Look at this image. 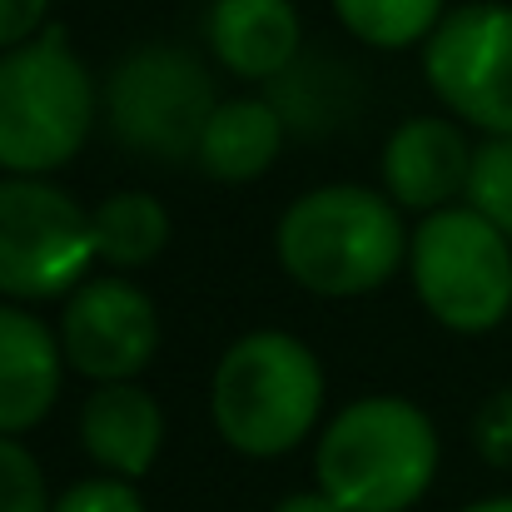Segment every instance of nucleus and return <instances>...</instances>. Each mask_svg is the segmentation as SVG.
I'll use <instances>...</instances> for the list:
<instances>
[{"mask_svg":"<svg viewBox=\"0 0 512 512\" xmlns=\"http://www.w3.org/2000/svg\"><path fill=\"white\" fill-rule=\"evenodd\" d=\"M100 85L60 30L0 55V174L50 179L95 130Z\"/></svg>","mask_w":512,"mask_h":512,"instance_id":"obj_4","label":"nucleus"},{"mask_svg":"<svg viewBox=\"0 0 512 512\" xmlns=\"http://www.w3.org/2000/svg\"><path fill=\"white\" fill-rule=\"evenodd\" d=\"M90 209L55 179L0 174V299H70L95 264Z\"/></svg>","mask_w":512,"mask_h":512,"instance_id":"obj_7","label":"nucleus"},{"mask_svg":"<svg viewBox=\"0 0 512 512\" xmlns=\"http://www.w3.org/2000/svg\"><path fill=\"white\" fill-rule=\"evenodd\" d=\"M329 5L343 30L368 50L428 45V35L448 15V0H329Z\"/></svg>","mask_w":512,"mask_h":512,"instance_id":"obj_17","label":"nucleus"},{"mask_svg":"<svg viewBox=\"0 0 512 512\" xmlns=\"http://www.w3.org/2000/svg\"><path fill=\"white\" fill-rule=\"evenodd\" d=\"M473 448L498 473H512V383L488 393L483 408L473 413Z\"/></svg>","mask_w":512,"mask_h":512,"instance_id":"obj_20","label":"nucleus"},{"mask_svg":"<svg viewBox=\"0 0 512 512\" xmlns=\"http://www.w3.org/2000/svg\"><path fill=\"white\" fill-rule=\"evenodd\" d=\"M423 80L433 100L483 130V140L512 135V5L468 0L443 15L423 45Z\"/></svg>","mask_w":512,"mask_h":512,"instance_id":"obj_8","label":"nucleus"},{"mask_svg":"<svg viewBox=\"0 0 512 512\" xmlns=\"http://www.w3.org/2000/svg\"><path fill=\"white\" fill-rule=\"evenodd\" d=\"M353 75L339 60H309L299 55L274 85H264V95L279 105L289 135H324L348 115V90Z\"/></svg>","mask_w":512,"mask_h":512,"instance_id":"obj_16","label":"nucleus"},{"mask_svg":"<svg viewBox=\"0 0 512 512\" xmlns=\"http://www.w3.org/2000/svg\"><path fill=\"white\" fill-rule=\"evenodd\" d=\"M219 100L224 95L214 90L209 65L194 50L160 45V40L130 50L100 90L110 135L125 150L145 160H170V165L199 155V135Z\"/></svg>","mask_w":512,"mask_h":512,"instance_id":"obj_6","label":"nucleus"},{"mask_svg":"<svg viewBox=\"0 0 512 512\" xmlns=\"http://www.w3.org/2000/svg\"><path fill=\"white\" fill-rule=\"evenodd\" d=\"M408 279L433 324L483 339L512 314V239L473 204H448L413 224Z\"/></svg>","mask_w":512,"mask_h":512,"instance_id":"obj_5","label":"nucleus"},{"mask_svg":"<svg viewBox=\"0 0 512 512\" xmlns=\"http://www.w3.org/2000/svg\"><path fill=\"white\" fill-rule=\"evenodd\" d=\"M50 488L20 438H0V512H50Z\"/></svg>","mask_w":512,"mask_h":512,"instance_id":"obj_19","label":"nucleus"},{"mask_svg":"<svg viewBox=\"0 0 512 512\" xmlns=\"http://www.w3.org/2000/svg\"><path fill=\"white\" fill-rule=\"evenodd\" d=\"M269 512H343L329 493H319V488H309V493H289V498H279Z\"/></svg>","mask_w":512,"mask_h":512,"instance_id":"obj_23","label":"nucleus"},{"mask_svg":"<svg viewBox=\"0 0 512 512\" xmlns=\"http://www.w3.org/2000/svg\"><path fill=\"white\" fill-rule=\"evenodd\" d=\"M60 353L65 368L90 383H135L165 339L155 299L125 274H90L60 304Z\"/></svg>","mask_w":512,"mask_h":512,"instance_id":"obj_9","label":"nucleus"},{"mask_svg":"<svg viewBox=\"0 0 512 512\" xmlns=\"http://www.w3.org/2000/svg\"><path fill=\"white\" fill-rule=\"evenodd\" d=\"M50 512H145V498L135 493V483L125 478H85V483H70Z\"/></svg>","mask_w":512,"mask_h":512,"instance_id":"obj_21","label":"nucleus"},{"mask_svg":"<svg viewBox=\"0 0 512 512\" xmlns=\"http://www.w3.org/2000/svg\"><path fill=\"white\" fill-rule=\"evenodd\" d=\"M289 125L269 95H224L199 135L194 165L219 184H254L279 165Z\"/></svg>","mask_w":512,"mask_h":512,"instance_id":"obj_14","label":"nucleus"},{"mask_svg":"<svg viewBox=\"0 0 512 512\" xmlns=\"http://www.w3.org/2000/svg\"><path fill=\"white\" fill-rule=\"evenodd\" d=\"M50 20V0H0V55L35 40Z\"/></svg>","mask_w":512,"mask_h":512,"instance_id":"obj_22","label":"nucleus"},{"mask_svg":"<svg viewBox=\"0 0 512 512\" xmlns=\"http://www.w3.org/2000/svg\"><path fill=\"white\" fill-rule=\"evenodd\" d=\"M443 463L433 418L403 393L343 403L314 443V483L343 512H408Z\"/></svg>","mask_w":512,"mask_h":512,"instance_id":"obj_2","label":"nucleus"},{"mask_svg":"<svg viewBox=\"0 0 512 512\" xmlns=\"http://www.w3.org/2000/svg\"><path fill=\"white\" fill-rule=\"evenodd\" d=\"M95 254L110 269H145L155 264L174 239V219L160 194L150 189H115L90 209Z\"/></svg>","mask_w":512,"mask_h":512,"instance_id":"obj_15","label":"nucleus"},{"mask_svg":"<svg viewBox=\"0 0 512 512\" xmlns=\"http://www.w3.org/2000/svg\"><path fill=\"white\" fill-rule=\"evenodd\" d=\"M463 512H512V493H503V498H483V503H468Z\"/></svg>","mask_w":512,"mask_h":512,"instance_id":"obj_24","label":"nucleus"},{"mask_svg":"<svg viewBox=\"0 0 512 512\" xmlns=\"http://www.w3.org/2000/svg\"><path fill=\"white\" fill-rule=\"evenodd\" d=\"M473 150L478 145H468L453 115H413L393 125V135L383 140V155H378L383 194L403 214H418V219L438 214L468 194Z\"/></svg>","mask_w":512,"mask_h":512,"instance_id":"obj_10","label":"nucleus"},{"mask_svg":"<svg viewBox=\"0 0 512 512\" xmlns=\"http://www.w3.org/2000/svg\"><path fill=\"white\" fill-rule=\"evenodd\" d=\"M80 448L105 478L140 483L165 448V408L160 398L135 383H95L80 408Z\"/></svg>","mask_w":512,"mask_h":512,"instance_id":"obj_13","label":"nucleus"},{"mask_svg":"<svg viewBox=\"0 0 512 512\" xmlns=\"http://www.w3.org/2000/svg\"><path fill=\"white\" fill-rule=\"evenodd\" d=\"M408 214L368 184H319L274 224L279 269L314 299H363L408 269Z\"/></svg>","mask_w":512,"mask_h":512,"instance_id":"obj_1","label":"nucleus"},{"mask_svg":"<svg viewBox=\"0 0 512 512\" xmlns=\"http://www.w3.org/2000/svg\"><path fill=\"white\" fill-rule=\"evenodd\" d=\"M463 204H473L493 229H503L512 239V135H493L473 150V174H468Z\"/></svg>","mask_w":512,"mask_h":512,"instance_id":"obj_18","label":"nucleus"},{"mask_svg":"<svg viewBox=\"0 0 512 512\" xmlns=\"http://www.w3.org/2000/svg\"><path fill=\"white\" fill-rule=\"evenodd\" d=\"M329 378L299 334L254 329L234 339L209 378V418L239 458H284L324 418Z\"/></svg>","mask_w":512,"mask_h":512,"instance_id":"obj_3","label":"nucleus"},{"mask_svg":"<svg viewBox=\"0 0 512 512\" xmlns=\"http://www.w3.org/2000/svg\"><path fill=\"white\" fill-rule=\"evenodd\" d=\"M204 45L234 80L274 85L304 55V20L294 0H209Z\"/></svg>","mask_w":512,"mask_h":512,"instance_id":"obj_11","label":"nucleus"},{"mask_svg":"<svg viewBox=\"0 0 512 512\" xmlns=\"http://www.w3.org/2000/svg\"><path fill=\"white\" fill-rule=\"evenodd\" d=\"M60 383L65 353L55 324H45L25 304L0 299V438L40 428L60 398Z\"/></svg>","mask_w":512,"mask_h":512,"instance_id":"obj_12","label":"nucleus"}]
</instances>
